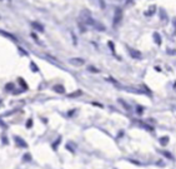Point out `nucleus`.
Returning a JSON list of instances; mask_svg holds the SVG:
<instances>
[{
  "label": "nucleus",
  "instance_id": "nucleus-24",
  "mask_svg": "<svg viewBox=\"0 0 176 169\" xmlns=\"http://www.w3.org/2000/svg\"><path fill=\"white\" fill-rule=\"evenodd\" d=\"M172 24H174V28H175V34H176V18L172 19Z\"/></svg>",
  "mask_w": 176,
  "mask_h": 169
},
{
  "label": "nucleus",
  "instance_id": "nucleus-27",
  "mask_svg": "<svg viewBox=\"0 0 176 169\" xmlns=\"http://www.w3.org/2000/svg\"><path fill=\"white\" fill-rule=\"evenodd\" d=\"M157 165H161V167H164V165H165V163H164V162H157Z\"/></svg>",
  "mask_w": 176,
  "mask_h": 169
},
{
  "label": "nucleus",
  "instance_id": "nucleus-3",
  "mask_svg": "<svg viewBox=\"0 0 176 169\" xmlns=\"http://www.w3.org/2000/svg\"><path fill=\"white\" fill-rule=\"evenodd\" d=\"M129 53H130V55H131V58H134V59H141V53L139 50H136V49H132V48H130L129 49Z\"/></svg>",
  "mask_w": 176,
  "mask_h": 169
},
{
  "label": "nucleus",
  "instance_id": "nucleus-9",
  "mask_svg": "<svg viewBox=\"0 0 176 169\" xmlns=\"http://www.w3.org/2000/svg\"><path fill=\"white\" fill-rule=\"evenodd\" d=\"M31 27L35 29V30H38V31H44V27H43V25L41 24H39V23H36V21H33L31 23Z\"/></svg>",
  "mask_w": 176,
  "mask_h": 169
},
{
  "label": "nucleus",
  "instance_id": "nucleus-1",
  "mask_svg": "<svg viewBox=\"0 0 176 169\" xmlns=\"http://www.w3.org/2000/svg\"><path fill=\"white\" fill-rule=\"evenodd\" d=\"M121 20H123V10H121L120 8H116L115 13H114V19H113L114 27H117V25L121 23Z\"/></svg>",
  "mask_w": 176,
  "mask_h": 169
},
{
  "label": "nucleus",
  "instance_id": "nucleus-26",
  "mask_svg": "<svg viewBox=\"0 0 176 169\" xmlns=\"http://www.w3.org/2000/svg\"><path fill=\"white\" fill-rule=\"evenodd\" d=\"M167 53H169V54H175L176 51H175V50H170V49H169V50H167Z\"/></svg>",
  "mask_w": 176,
  "mask_h": 169
},
{
  "label": "nucleus",
  "instance_id": "nucleus-10",
  "mask_svg": "<svg viewBox=\"0 0 176 169\" xmlns=\"http://www.w3.org/2000/svg\"><path fill=\"white\" fill-rule=\"evenodd\" d=\"M119 103L121 104V105H123L124 107V109L126 110V112H131L132 110V108H131V105H129V104L124 100V99H119Z\"/></svg>",
  "mask_w": 176,
  "mask_h": 169
},
{
  "label": "nucleus",
  "instance_id": "nucleus-22",
  "mask_svg": "<svg viewBox=\"0 0 176 169\" xmlns=\"http://www.w3.org/2000/svg\"><path fill=\"white\" fill-rule=\"evenodd\" d=\"M33 127V119H28L26 122V128H31Z\"/></svg>",
  "mask_w": 176,
  "mask_h": 169
},
{
  "label": "nucleus",
  "instance_id": "nucleus-2",
  "mask_svg": "<svg viewBox=\"0 0 176 169\" xmlns=\"http://www.w3.org/2000/svg\"><path fill=\"white\" fill-rule=\"evenodd\" d=\"M69 63L74 67H81L85 64V60L81 58H71V59H69Z\"/></svg>",
  "mask_w": 176,
  "mask_h": 169
},
{
  "label": "nucleus",
  "instance_id": "nucleus-21",
  "mask_svg": "<svg viewBox=\"0 0 176 169\" xmlns=\"http://www.w3.org/2000/svg\"><path fill=\"white\" fill-rule=\"evenodd\" d=\"M155 9H156V8H155V6H153V8L150 9V10H149V11L146 13V15H153L154 13H155Z\"/></svg>",
  "mask_w": 176,
  "mask_h": 169
},
{
  "label": "nucleus",
  "instance_id": "nucleus-11",
  "mask_svg": "<svg viewBox=\"0 0 176 169\" xmlns=\"http://www.w3.org/2000/svg\"><path fill=\"white\" fill-rule=\"evenodd\" d=\"M153 38H154V40H155V43H156L157 45H161L162 39H161V35H160L157 31H155V33L153 34Z\"/></svg>",
  "mask_w": 176,
  "mask_h": 169
},
{
  "label": "nucleus",
  "instance_id": "nucleus-12",
  "mask_svg": "<svg viewBox=\"0 0 176 169\" xmlns=\"http://www.w3.org/2000/svg\"><path fill=\"white\" fill-rule=\"evenodd\" d=\"M160 19L164 21V23H167L169 18H167V14H166V11L164 9H160Z\"/></svg>",
  "mask_w": 176,
  "mask_h": 169
},
{
  "label": "nucleus",
  "instance_id": "nucleus-4",
  "mask_svg": "<svg viewBox=\"0 0 176 169\" xmlns=\"http://www.w3.org/2000/svg\"><path fill=\"white\" fill-rule=\"evenodd\" d=\"M14 140H15V143H16V145H19V147H21V148H28V144H26V141L23 139V138H20V137H14Z\"/></svg>",
  "mask_w": 176,
  "mask_h": 169
},
{
  "label": "nucleus",
  "instance_id": "nucleus-15",
  "mask_svg": "<svg viewBox=\"0 0 176 169\" xmlns=\"http://www.w3.org/2000/svg\"><path fill=\"white\" fill-rule=\"evenodd\" d=\"M80 95H83V92L81 90H76V92H74V93H70L69 95V98H76V97H80Z\"/></svg>",
  "mask_w": 176,
  "mask_h": 169
},
{
  "label": "nucleus",
  "instance_id": "nucleus-28",
  "mask_svg": "<svg viewBox=\"0 0 176 169\" xmlns=\"http://www.w3.org/2000/svg\"><path fill=\"white\" fill-rule=\"evenodd\" d=\"M14 86H13V84H9V85H6V89H13Z\"/></svg>",
  "mask_w": 176,
  "mask_h": 169
},
{
  "label": "nucleus",
  "instance_id": "nucleus-7",
  "mask_svg": "<svg viewBox=\"0 0 176 169\" xmlns=\"http://www.w3.org/2000/svg\"><path fill=\"white\" fill-rule=\"evenodd\" d=\"M52 90H54V92H56V93H59V94H64V93H65V88H64L61 84L54 85V86H52Z\"/></svg>",
  "mask_w": 176,
  "mask_h": 169
},
{
  "label": "nucleus",
  "instance_id": "nucleus-17",
  "mask_svg": "<svg viewBox=\"0 0 176 169\" xmlns=\"http://www.w3.org/2000/svg\"><path fill=\"white\" fill-rule=\"evenodd\" d=\"M136 113H138L139 115H142V113H144V107L138 105V107H136Z\"/></svg>",
  "mask_w": 176,
  "mask_h": 169
},
{
  "label": "nucleus",
  "instance_id": "nucleus-19",
  "mask_svg": "<svg viewBox=\"0 0 176 169\" xmlns=\"http://www.w3.org/2000/svg\"><path fill=\"white\" fill-rule=\"evenodd\" d=\"M30 68H33V72H35V73H36V72H39V69H38V67L35 65V63H33V61L30 63Z\"/></svg>",
  "mask_w": 176,
  "mask_h": 169
},
{
  "label": "nucleus",
  "instance_id": "nucleus-18",
  "mask_svg": "<svg viewBox=\"0 0 176 169\" xmlns=\"http://www.w3.org/2000/svg\"><path fill=\"white\" fill-rule=\"evenodd\" d=\"M88 70H89V72H91V73H99V70H98L95 67H91V65H90V67H88Z\"/></svg>",
  "mask_w": 176,
  "mask_h": 169
},
{
  "label": "nucleus",
  "instance_id": "nucleus-13",
  "mask_svg": "<svg viewBox=\"0 0 176 169\" xmlns=\"http://www.w3.org/2000/svg\"><path fill=\"white\" fill-rule=\"evenodd\" d=\"M139 124H140V127H142L144 129H146L147 132H151V133L154 132V128H153L151 125H149V124H146V123H139Z\"/></svg>",
  "mask_w": 176,
  "mask_h": 169
},
{
  "label": "nucleus",
  "instance_id": "nucleus-20",
  "mask_svg": "<svg viewBox=\"0 0 176 169\" xmlns=\"http://www.w3.org/2000/svg\"><path fill=\"white\" fill-rule=\"evenodd\" d=\"M23 158H24V159H25L26 162H30V160L33 159V158H31V155H30V154H25V155H24V157H23Z\"/></svg>",
  "mask_w": 176,
  "mask_h": 169
},
{
  "label": "nucleus",
  "instance_id": "nucleus-16",
  "mask_svg": "<svg viewBox=\"0 0 176 169\" xmlns=\"http://www.w3.org/2000/svg\"><path fill=\"white\" fill-rule=\"evenodd\" d=\"M107 44H109V48L111 49V51H113V54L116 57V50H115V44L113 43V42H109V43H107Z\"/></svg>",
  "mask_w": 176,
  "mask_h": 169
},
{
  "label": "nucleus",
  "instance_id": "nucleus-25",
  "mask_svg": "<svg viewBox=\"0 0 176 169\" xmlns=\"http://www.w3.org/2000/svg\"><path fill=\"white\" fill-rule=\"evenodd\" d=\"M3 143H4V144H8V139H6L5 135H3Z\"/></svg>",
  "mask_w": 176,
  "mask_h": 169
},
{
  "label": "nucleus",
  "instance_id": "nucleus-5",
  "mask_svg": "<svg viewBox=\"0 0 176 169\" xmlns=\"http://www.w3.org/2000/svg\"><path fill=\"white\" fill-rule=\"evenodd\" d=\"M61 140H63V137H58L55 140H54L52 143H51V148L55 150V152H58V149H59V144L61 143Z\"/></svg>",
  "mask_w": 176,
  "mask_h": 169
},
{
  "label": "nucleus",
  "instance_id": "nucleus-8",
  "mask_svg": "<svg viewBox=\"0 0 176 169\" xmlns=\"http://www.w3.org/2000/svg\"><path fill=\"white\" fill-rule=\"evenodd\" d=\"M169 141H170V138H169L167 135H164V137H161V138L159 139V143L161 144V147H166V145L169 144Z\"/></svg>",
  "mask_w": 176,
  "mask_h": 169
},
{
  "label": "nucleus",
  "instance_id": "nucleus-6",
  "mask_svg": "<svg viewBox=\"0 0 176 169\" xmlns=\"http://www.w3.org/2000/svg\"><path fill=\"white\" fill-rule=\"evenodd\" d=\"M159 153L161 154V155H164V157L166 158V159H170V160H174L175 158H174V155L169 152V150H165V149H162V150H159Z\"/></svg>",
  "mask_w": 176,
  "mask_h": 169
},
{
  "label": "nucleus",
  "instance_id": "nucleus-14",
  "mask_svg": "<svg viewBox=\"0 0 176 169\" xmlns=\"http://www.w3.org/2000/svg\"><path fill=\"white\" fill-rule=\"evenodd\" d=\"M66 149L71 152V153H75V149H76V145L74 144V143H67L66 144Z\"/></svg>",
  "mask_w": 176,
  "mask_h": 169
},
{
  "label": "nucleus",
  "instance_id": "nucleus-23",
  "mask_svg": "<svg viewBox=\"0 0 176 169\" xmlns=\"http://www.w3.org/2000/svg\"><path fill=\"white\" fill-rule=\"evenodd\" d=\"M19 82H20V84L24 86V89H28V85L25 84V82H24V79H19Z\"/></svg>",
  "mask_w": 176,
  "mask_h": 169
}]
</instances>
